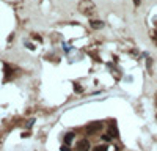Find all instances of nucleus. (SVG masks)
<instances>
[{
    "instance_id": "20e7f679",
    "label": "nucleus",
    "mask_w": 157,
    "mask_h": 151,
    "mask_svg": "<svg viewBox=\"0 0 157 151\" xmlns=\"http://www.w3.org/2000/svg\"><path fill=\"white\" fill-rule=\"evenodd\" d=\"M108 135H110V137H115V135H116L115 125H110V126H108Z\"/></svg>"
},
{
    "instance_id": "423d86ee",
    "label": "nucleus",
    "mask_w": 157,
    "mask_h": 151,
    "mask_svg": "<svg viewBox=\"0 0 157 151\" xmlns=\"http://www.w3.org/2000/svg\"><path fill=\"white\" fill-rule=\"evenodd\" d=\"M91 25L94 27V28H99V27H102L104 24H102V22H91Z\"/></svg>"
},
{
    "instance_id": "7ed1b4c3",
    "label": "nucleus",
    "mask_w": 157,
    "mask_h": 151,
    "mask_svg": "<svg viewBox=\"0 0 157 151\" xmlns=\"http://www.w3.org/2000/svg\"><path fill=\"white\" fill-rule=\"evenodd\" d=\"M74 132H69V134H66V137H65V142H66V145H69V143L72 142V139H74Z\"/></svg>"
},
{
    "instance_id": "f03ea898",
    "label": "nucleus",
    "mask_w": 157,
    "mask_h": 151,
    "mask_svg": "<svg viewBox=\"0 0 157 151\" xmlns=\"http://www.w3.org/2000/svg\"><path fill=\"white\" fill-rule=\"evenodd\" d=\"M90 140L88 139H80L77 143V151H90Z\"/></svg>"
},
{
    "instance_id": "39448f33",
    "label": "nucleus",
    "mask_w": 157,
    "mask_h": 151,
    "mask_svg": "<svg viewBox=\"0 0 157 151\" xmlns=\"http://www.w3.org/2000/svg\"><path fill=\"white\" fill-rule=\"evenodd\" d=\"M93 151H108V148H107L105 145H99V146H96Z\"/></svg>"
},
{
    "instance_id": "f257e3e1",
    "label": "nucleus",
    "mask_w": 157,
    "mask_h": 151,
    "mask_svg": "<svg viewBox=\"0 0 157 151\" xmlns=\"http://www.w3.org/2000/svg\"><path fill=\"white\" fill-rule=\"evenodd\" d=\"M102 129V123L99 121H94V123H90L88 126H86V132L88 134H96L98 131Z\"/></svg>"
},
{
    "instance_id": "0eeeda50",
    "label": "nucleus",
    "mask_w": 157,
    "mask_h": 151,
    "mask_svg": "<svg viewBox=\"0 0 157 151\" xmlns=\"http://www.w3.org/2000/svg\"><path fill=\"white\" fill-rule=\"evenodd\" d=\"M102 140H105V142H110V140H112V137H110L108 134H104V135H102Z\"/></svg>"
}]
</instances>
